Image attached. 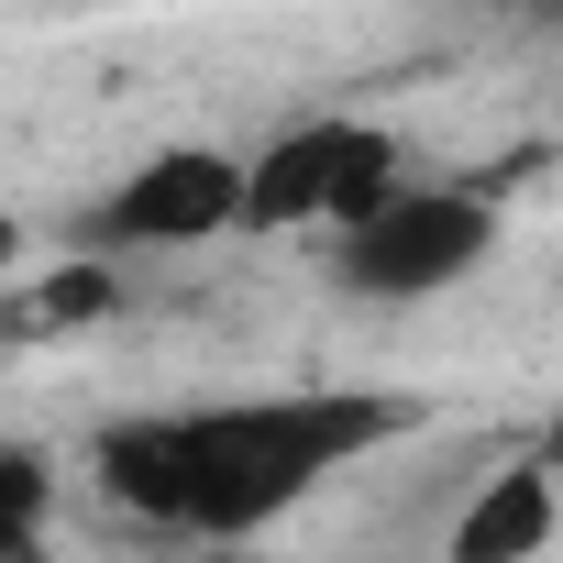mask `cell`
<instances>
[{
    "label": "cell",
    "mask_w": 563,
    "mask_h": 563,
    "mask_svg": "<svg viewBox=\"0 0 563 563\" xmlns=\"http://www.w3.org/2000/svg\"><path fill=\"white\" fill-rule=\"evenodd\" d=\"M420 409L387 387H265L210 409H133L89 442V475L122 519L177 541H254L365 453H387Z\"/></svg>",
    "instance_id": "6da1fadb"
},
{
    "label": "cell",
    "mask_w": 563,
    "mask_h": 563,
    "mask_svg": "<svg viewBox=\"0 0 563 563\" xmlns=\"http://www.w3.org/2000/svg\"><path fill=\"white\" fill-rule=\"evenodd\" d=\"M486 254H497V199L486 188H409L398 177L376 210H354L332 232L343 288H365V299H442Z\"/></svg>",
    "instance_id": "7a4b0ae2"
},
{
    "label": "cell",
    "mask_w": 563,
    "mask_h": 563,
    "mask_svg": "<svg viewBox=\"0 0 563 563\" xmlns=\"http://www.w3.org/2000/svg\"><path fill=\"white\" fill-rule=\"evenodd\" d=\"M243 221H254V155H232V144H166L122 188H100V210L78 221V243L89 254H199V243H221Z\"/></svg>",
    "instance_id": "3957f363"
},
{
    "label": "cell",
    "mask_w": 563,
    "mask_h": 563,
    "mask_svg": "<svg viewBox=\"0 0 563 563\" xmlns=\"http://www.w3.org/2000/svg\"><path fill=\"white\" fill-rule=\"evenodd\" d=\"M387 188H398V133L321 111V122H288L254 155V232H343Z\"/></svg>",
    "instance_id": "277c9868"
},
{
    "label": "cell",
    "mask_w": 563,
    "mask_h": 563,
    "mask_svg": "<svg viewBox=\"0 0 563 563\" xmlns=\"http://www.w3.org/2000/svg\"><path fill=\"white\" fill-rule=\"evenodd\" d=\"M541 530H552V486H541V475H497V486L442 530V552H453V563H497V552H530Z\"/></svg>",
    "instance_id": "5b68a950"
},
{
    "label": "cell",
    "mask_w": 563,
    "mask_h": 563,
    "mask_svg": "<svg viewBox=\"0 0 563 563\" xmlns=\"http://www.w3.org/2000/svg\"><path fill=\"white\" fill-rule=\"evenodd\" d=\"M0 486H12V530H34V519H45V464H34V453L0 464Z\"/></svg>",
    "instance_id": "8992f818"
}]
</instances>
